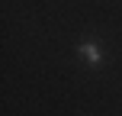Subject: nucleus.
<instances>
[{"instance_id": "1", "label": "nucleus", "mask_w": 122, "mask_h": 116, "mask_svg": "<svg viewBox=\"0 0 122 116\" xmlns=\"http://www.w3.org/2000/svg\"><path fill=\"white\" fill-rule=\"evenodd\" d=\"M80 55H84L87 65H100V61H103V52H100L97 45H80Z\"/></svg>"}]
</instances>
